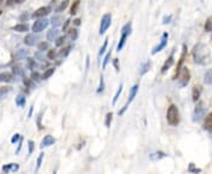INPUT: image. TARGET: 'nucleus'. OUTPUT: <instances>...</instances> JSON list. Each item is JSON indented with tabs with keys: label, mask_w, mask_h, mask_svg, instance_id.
I'll return each instance as SVG.
<instances>
[{
	"label": "nucleus",
	"mask_w": 212,
	"mask_h": 174,
	"mask_svg": "<svg viewBox=\"0 0 212 174\" xmlns=\"http://www.w3.org/2000/svg\"><path fill=\"white\" fill-rule=\"evenodd\" d=\"M192 57L195 63L198 65H207L211 61V52L204 44H197L192 48Z\"/></svg>",
	"instance_id": "1"
},
{
	"label": "nucleus",
	"mask_w": 212,
	"mask_h": 174,
	"mask_svg": "<svg viewBox=\"0 0 212 174\" xmlns=\"http://www.w3.org/2000/svg\"><path fill=\"white\" fill-rule=\"evenodd\" d=\"M166 120L171 126H177L180 121L179 110L176 105H171L166 112Z\"/></svg>",
	"instance_id": "2"
},
{
	"label": "nucleus",
	"mask_w": 212,
	"mask_h": 174,
	"mask_svg": "<svg viewBox=\"0 0 212 174\" xmlns=\"http://www.w3.org/2000/svg\"><path fill=\"white\" fill-rule=\"evenodd\" d=\"M131 22H127L125 26H123L122 28V37H120V40L118 42V46H117V51L118 52H120L124 46H125V42L127 40V37L131 34Z\"/></svg>",
	"instance_id": "3"
},
{
	"label": "nucleus",
	"mask_w": 212,
	"mask_h": 174,
	"mask_svg": "<svg viewBox=\"0 0 212 174\" xmlns=\"http://www.w3.org/2000/svg\"><path fill=\"white\" fill-rule=\"evenodd\" d=\"M176 79L179 80L180 87L187 86V84L190 82V79H191V73L190 71H189V68H187V67H183V68L179 71V73H178Z\"/></svg>",
	"instance_id": "4"
},
{
	"label": "nucleus",
	"mask_w": 212,
	"mask_h": 174,
	"mask_svg": "<svg viewBox=\"0 0 212 174\" xmlns=\"http://www.w3.org/2000/svg\"><path fill=\"white\" fill-rule=\"evenodd\" d=\"M205 114V107L204 104L199 101L195 107V111H193V115H192V121L193 122H199L203 119V116Z\"/></svg>",
	"instance_id": "5"
},
{
	"label": "nucleus",
	"mask_w": 212,
	"mask_h": 174,
	"mask_svg": "<svg viewBox=\"0 0 212 174\" xmlns=\"http://www.w3.org/2000/svg\"><path fill=\"white\" fill-rule=\"evenodd\" d=\"M111 22H112L111 13H106V14L103 16V18H101L100 20V27H99V34H100V35H103V34L108 30V27L111 26Z\"/></svg>",
	"instance_id": "6"
},
{
	"label": "nucleus",
	"mask_w": 212,
	"mask_h": 174,
	"mask_svg": "<svg viewBox=\"0 0 212 174\" xmlns=\"http://www.w3.org/2000/svg\"><path fill=\"white\" fill-rule=\"evenodd\" d=\"M138 90H139V85H134V86H132L131 88H130V94H128V99H127V102L125 104V106L123 107L122 111H119V115H123L124 114V112L127 110V107H128V104H131L133 101V99L136 98V95H137L138 93Z\"/></svg>",
	"instance_id": "7"
},
{
	"label": "nucleus",
	"mask_w": 212,
	"mask_h": 174,
	"mask_svg": "<svg viewBox=\"0 0 212 174\" xmlns=\"http://www.w3.org/2000/svg\"><path fill=\"white\" fill-rule=\"evenodd\" d=\"M48 24H50V21H48L47 19L41 18V19L37 20L34 24H33V25H32V32H34V33H39V32L44 31V30L48 26Z\"/></svg>",
	"instance_id": "8"
},
{
	"label": "nucleus",
	"mask_w": 212,
	"mask_h": 174,
	"mask_svg": "<svg viewBox=\"0 0 212 174\" xmlns=\"http://www.w3.org/2000/svg\"><path fill=\"white\" fill-rule=\"evenodd\" d=\"M167 39H169V33H164L163 37H161V40L159 42V45H157V46L152 49V52H151L152 53V55L157 54L158 52H160L161 49H164V48L166 47V45H167Z\"/></svg>",
	"instance_id": "9"
},
{
	"label": "nucleus",
	"mask_w": 212,
	"mask_h": 174,
	"mask_svg": "<svg viewBox=\"0 0 212 174\" xmlns=\"http://www.w3.org/2000/svg\"><path fill=\"white\" fill-rule=\"evenodd\" d=\"M51 12V7L50 6H46V7H40L38 8L33 14H32V18H44L46 16Z\"/></svg>",
	"instance_id": "10"
},
{
	"label": "nucleus",
	"mask_w": 212,
	"mask_h": 174,
	"mask_svg": "<svg viewBox=\"0 0 212 174\" xmlns=\"http://www.w3.org/2000/svg\"><path fill=\"white\" fill-rule=\"evenodd\" d=\"M55 143V139L51 135V134H47V135H45L44 139L41 140V143H40V148H44V147H48V146H52L54 145Z\"/></svg>",
	"instance_id": "11"
},
{
	"label": "nucleus",
	"mask_w": 212,
	"mask_h": 174,
	"mask_svg": "<svg viewBox=\"0 0 212 174\" xmlns=\"http://www.w3.org/2000/svg\"><path fill=\"white\" fill-rule=\"evenodd\" d=\"M37 41H38V37L36 34H32V33L27 34L26 37H25V39H24V44L27 45V46H34V45L37 44Z\"/></svg>",
	"instance_id": "12"
},
{
	"label": "nucleus",
	"mask_w": 212,
	"mask_h": 174,
	"mask_svg": "<svg viewBox=\"0 0 212 174\" xmlns=\"http://www.w3.org/2000/svg\"><path fill=\"white\" fill-rule=\"evenodd\" d=\"M203 128L207 132H212V112H210L206 116L203 124Z\"/></svg>",
	"instance_id": "13"
},
{
	"label": "nucleus",
	"mask_w": 212,
	"mask_h": 174,
	"mask_svg": "<svg viewBox=\"0 0 212 174\" xmlns=\"http://www.w3.org/2000/svg\"><path fill=\"white\" fill-rule=\"evenodd\" d=\"M59 35V30L58 28H54L53 27L52 30H50L47 32V40L48 41H54Z\"/></svg>",
	"instance_id": "14"
},
{
	"label": "nucleus",
	"mask_w": 212,
	"mask_h": 174,
	"mask_svg": "<svg viewBox=\"0 0 212 174\" xmlns=\"http://www.w3.org/2000/svg\"><path fill=\"white\" fill-rule=\"evenodd\" d=\"M173 61H175V57H173V54H171L169 57V59L165 61V63L163 65V67H161V73H165L167 69L172 66V63H173Z\"/></svg>",
	"instance_id": "15"
},
{
	"label": "nucleus",
	"mask_w": 212,
	"mask_h": 174,
	"mask_svg": "<svg viewBox=\"0 0 212 174\" xmlns=\"http://www.w3.org/2000/svg\"><path fill=\"white\" fill-rule=\"evenodd\" d=\"M13 81V75L8 72L0 73V82H12Z\"/></svg>",
	"instance_id": "16"
},
{
	"label": "nucleus",
	"mask_w": 212,
	"mask_h": 174,
	"mask_svg": "<svg viewBox=\"0 0 212 174\" xmlns=\"http://www.w3.org/2000/svg\"><path fill=\"white\" fill-rule=\"evenodd\" d=\"M18 169H19V165H17V164H8V165L2 166V171H4L5 173H10V172H17Z\"/></svg>",
	"instance_id": "17"
},
{
	"label": "nucleus",
	"mask_w": 212,
	"mask_h": 174,
	"mask_svg": "<svg viewBox=\"0 0 212 174\" xmlns=\"http://www.w3.org/2000/svg\"><path fill=\"white\" fill-rule=\"evenodd\" d=\"M200 93H201V90L199 86H195L193 87V90H192V100L195 101H198L199 100V98H200Z\"/></svg>",
	"instance_id": "18"
},
{
	"label": "nucleus",
	"mask_w": 212,
	"mask_h": 174,
	"mask_svg": "<svg viewBox=\"0 0 212 174\" xmlns=\"http://www.w3.org/2000/svg\"><path fill=\"white\" fill-rule=\"evenodd\" d=\"M166 154L164 152H154V153L150 154V159L153 160V161H157V160H160L161 158H165Z\"/></svg>",
	"instance_id": "19"
},
{
	"label": "nucleus",
	"mask_w": 212,
	"mask_h": 174,
	"mask_svg": "<svg viewBox=\"0 0 212 174\" xmlns=\"http://www.w3.org/2000/svg\"><path fill=\"white\" fill-rule=\"evenodd\" d=\"M16 104L17 106H19V107H24L25 104H26V96L22 94H19L16 98Z\"/></svg>",
	"instance_id": "20"
},
{
	"label": "nucleus",
	"mask_w": 212,
	"mask_h": 174,
	"mask_svg": "<svg viewBox=\"0 0 212 174\" xmlns=\"http://www.w3.org/2000/svg\"><path fill=\"white\" fill-rule=\"evenodd\" d=\"M150 66H151V63H150V61H146V63H142L140 69H139V74H140V75H144V74L147 73L148 69H150Z\"/></svg>",
	"instance_id": "21"
},
{
	"label": "nucleus",
	"mask_w": 212,
	"mask_h": 174,
	"mask_svg": "<svg viewBox=\"0 0 212 174\" xmlns=\"http://www.w3.org/2000/svg\"><path fill=\"white\" fill-rule=\"evenodd\" d=\"M13 30L17 32H19V33H24V32L28 31V26L25 25V24H18L16 26H13Z\"/></svg>",
	"instance_id": "22"
},
{
	"label": "nucleus",
	"mask_w": 212,
	"mask_h": 174,
	"mask_svg": "<svg viewBox=\"0 0 212 174\" xmlns=\"http://www.w3.org/2000/svg\"><path fill=\"white\" fill-rule=\"evenodd\" d=\"M204 82L206 85L212 84V69H207L204 74Z\"/></svg>",
	"instance_id": "23"
},
{
	"label": "nucleus",
	"mask_w": 212,
	"mask_h": 174,
	"mask_svg": "<svg viewBox=\"0 0 212 174\" xmlns=\"http://www.w3.org/2000/svg\"><path fill=\"white\" fill-rule=\"evenodd\" d=\"M12 72L18 77H24V69L21 68V66H19V65H14L12 67Z\"/></svg>",
	"instance_id": "24"
},
{
	"label": "nucleus",
	"mask_w": 212,
	"mask_h": 174,
	"mask_svg": "<svg viewBox=\"0 0 212 174\" xmlns=\"http://www.w3.org/2000/svg\"><path fill=\"white\" fill-rule=\"evenodd\" d=\"M69 4H70V0H63V1L60 2L59 7L57 8V10H55V12H57V13H59V12H63L64 10H66V8H67Z\"/></svg>",
	"instance_id": "25"
},
{
	"label": "nucleus",
	"mask_w": 212,
	"mask_h": 174,
	"mask_svg": "<svg viewBox=\"0 0 212 174\" xmlns=\"http://www.w3.org/2000/svg\"><path fill=\"white\" fill-rule=\"evenodd\" d=\"M123 92V84L119 85V87H118V90H117V93L114 94V98H113V100H112V104L113 105H116V102L118 101V99H119V95L122 94Z\"/></svg>",
	"instance_id": "26"
},
{
	"label": "nucleus",
	"mask_w": 212,
	"mask_h": 174,
	"mask_svg": "<svg viewBox=\"0 0 212 174\" xmlns=\"http://www.w3.org/2000/svg\"><path fill=\"white\" fill-rule=\"evenodd\" d=\"M48 47H50V44L47 41H41L38 45V51L39 52H44V51L48 49Z\"/></svg>",
	"instance_id": "27"
},
{
	"label": "nucleus",
	"mask_w": 212,
	"mask_h": 174,
	"mask_svg": "<svg viewBox=\"0 0 212 174\" xmlns=\"http://www.w3.org/2000/svg\"><path fill=\"white\" fill-rule=\"evenodd\" d=\"M54 71H55L54 68H48V69H46V71H45V73L41 75V79L42 80H47L50 77H52V74L54 73Z\"/></svg>",
	"instance_id": "28"
},
{
	"label": "nucleus",
	"mask_w": 212,
	"mask_h": 174,
	"mask_svg": "<svg viewBox=\"0 0 212 174\" xmlns=\"http://www.w3.org/2000/svg\"><path fill=\"white\" fill-rule=\"evenodd\" d=\"M104 88H105V82H104V77H100V80H99V86L97 88V93L100 94L104 92Z\"/></svg>",
	"instance_id": "29"
},
{
	"label": "nucleus",
	"mask_w": 212,
	"mask_h": 174,
	"mask_svg": "<svg viewBox=\"0 0 212 174\" xmlns=\"http://www.w3.org/2000/svg\"><path fill=\"white\" fill-rule=\"evenodd\" d=\"M51 24H52L54 27H58L60 24H61V18L59 16H52V19H51Z\"/></svg>",
	"instance_id": "30"
},
{
	"label": "nucleus",
	"mask_w": 212,
	"mask_h": 174,
	"mask_svg": "<svg viewBox=\"0 0 212 174\" xmlns=\"http://www.w3.org/2000/svg\"><path fill=\"white\" fill-rule=\"evenodd\" d=\"M112 116H113V113H112V112H110V113H107V114H106V118H105V126L107 127V128H110V126H111Z\"/></svg>",
	"instance_id": "31"
},
{
	"label": "nucleus",
	"mask_w": 212,
	"mask_h": 174,
	"mask_svg": "<svg viewBox=\"0 0 212 174\" xmlns=\"http://www.w3.org/2000/svg\"><path fill=\"white\" fill-rule=\"evenodd\" d=\"M69 35L72 40H75L78 38V30L77 28H71L69 31Z\"/></svg>",
	"instance_id": "32"
},
{
	"label": "nucleus",
	"mask_w": 212,
	"mask_h": 174,
	"mask_svg": "<svg viewBox=\"0 0 212 174\" xmlns=\"http://www.w3.org/2000/svg\"><path fill=\"white\" fill-rule=\"evenodd\" d=\"M65 40H66V37H65V35L57 38V39H55V46H57V47H60V46H63L64 44H65Z\"/></svg>",
	"instance_id": "33"
},
{
	"label": "nucleus",
	"mask_w": 212,
	"mask_h": 174,
	"mask_svg": "<svg viewBox=\"0 0 212 174\" xmlns=\"http://www.w3.org/2000/svg\"><path fill=\"white\" fill-rule=\"evenodd\" d=\"M78 6H79V0H75L73 4H72V7H71V14L74 16V14H77V8H78Z\"/></svg>",
	"instance_id": "34"
},
{
	"label": "nucleus",
	"mask_w": 212,
	"mask_h": 174,
	"mask_svg": "<svg viewBox=\"0 0 212 174\" xmlns=\"http://www.w3.org/2000/svg\"><path fill=\"white\" fill-rule=\"evenodd\" d=\"M27 57V51L25 49H19L17 52V59H25Z\"/></svg>",
	"instance_id": "35"
},
{
	"label": "nucleus",
	"mask_w": 212,
	"mask_h": 174,
	"mask_svg": "<svg viewBox=\"0 0 212 174\" xmlns=\"http://www.w3.org/2000/svg\"><path fill=\"white\" fill-rule=\"evenodd\" d=\"M107 44H108V39L106 38L105 41H104V44H103V46H101L100 49H99V57H101V55H103V54L105 53L106 48H107Z\"/></svg>",
	"instance_id": "36"
},
{
	"label": "nucleus",
	"mask_w": 212,
	"mask_h": 174,
	"mask_svg": "<svg viewBox=\"0 0 212 174\" xmlns=\"http://www.w3.org/2000/svg\"><path fill=\"white\" fill-rule=\"evenodd\" d=\"M205 31L206 32H211L212 31V16L209 18L205 22Z\"/></svg>",
	"instance_id": "37"
},
{
	"label": "nucleus",
	"mask_w": 212,
	"mask_h": 174,
	"mask_svg": "<svg viewBox=\"0 0 212 174\" xmlns=\"http://www.w3.org/2000/svg\"><path fill=\"white\" fill-rule=\"evenodd\" d=\"M42 159H44V153H40L39 154V157H38L37 159V167H36V171H39V168H40V166H41L42 164Z\"/></svg>",
	"instance_id": "38"
},
{
	"label": "nucleus",
	"mask_w": 212,
	"mask_h": 174,
	"mask_svg": "<svg viewBox=\"0 0 212 174\" xmlns=\"http://www.w3.org/2000/svg\"><path fill=\"white\" fill-rule=\"evenodd\" d=\"M110 58H111V51L107 53L105 55V59H104V61H103V68L105 69L106 66H107V63H110Z\"/></svg>",
	"instance_id": "39"
},
{
	"label": "nucleus",
	"mask_w": 212,
	"mask_h": 174,
	"mask_svg": "<svg viewBox=\"0 0 212 174\" xmlns=\"http://www.w3.org/2000/svg\"><path fill=\"white\" fill-rule=\"evenodd\" d=\"M40 74L38 73V72H32V74H31V80L32 81H37V82H39L40 81Z\"/></svg>",
	"instance_id": "40"
},
{
	"label": "nucleus",
	"mask_w": 212,
	"mask_h": 174,
	"mask_svg": "<svg viewBox=\"0 0 212 174\" xmlns=\"http://www.w3.org/2000/svg\"><path fill=\"white\" fill-rule=\"evenodd\" d=\"M11 91V87H0V98H4Z\"/></svg>",
	"instance_id": "41"
},
{
	"label": "nucleus",
	"mask_w": 212,
	"mask_h": 174,
	"mask_svg": "<svg viewBox=\"0 0 212 174\" xmlns=\"http://www.w3.org/2000/svg\"><path fill=\"white\" fill-rule=\"evenodd\" d=\"M70 49H71V46L63 48V49L59 52V55H60V57H66V55H67V54L70 53Z\"/></svg>",
	"instance_id": "42"
},
{
	"label": "nucleus",
	"mask_w": 212,
	"mask_h": 174,
	"mask_svg": "<svg viewBox=\"0 0 212 174\" xmlns=\"http://www.w3.org/2000/svg\"><path fill=\"white\" fill-rule=\"evenodd\" d=\"M26 61H27V68H30V69L33 68V66L36 65V63H34V60H33V59H31V58L26 59Z\"/></svg>",
	"instance_id": "43"
},
{
	"label": "nucleus",
	"mask_w": 212,
	"mask_h": 174,
	"mask_svg": "<svg viewBox=\"0 0 212 174\" xmlns=\"http://www.w3.org/2000/svg\"><path fill=\"white\" fill-rule=\"evenodd\" d=\"M189 172H197V173H200L201 169L195 167V165H193V164H190V167H189Z\"/></svg>",
	"instance_id": "44"
},
{
	"label": "nucleus",
	"mask_w": 212,
	"mask_h": 174,
	"mask_svg": "<svg viewBox=\"0 0 212 174\" xmlns=\"http://www.w3.org/2000/svg\"><path fill=\"white\" fill-rule=\"evenodd\" d=\"M55 52H54V49H50L47 53V58L48 59H51V60H54V58H55Z\"/></svg>",
	"instance_id": "45"
},
{
	"label": "nucleus",
	"mask_w": 212,
	"mask_h": 174,
	"mask_svg": "<svg viewBox=\"0 0 212 174\" xmlns=\"http://www.w3.org/2000/svg\"><path fill=\"white\" fill-rule=\"evenodd\" d=\"M20 134H18V133H17V134H14V135H13V137H12V139H11V143H16L17 141H19V140H20Z\"/></svg>",
	"instance_id": "46"
},
{
	"label": "nucleus",
	"mask_w": 212,
	"mask_h": 174,
	"mask_svg": "<svg viewBox=\"0 0 212 174\" xmlns=\"http://www.w3.org/2000/svg\"><path fill=\"white\" fill-rule=\"evenodd\" d=\"M33 149H34V143L32 140H30L28 141V154H32Z\"/></svg>",
	"instance_id": "47"
},
{
	"label": "nucleus",
	"mask_w": 212,
	"mask_h": 174,
	"mask_svg": "<svg viewBox=\"0 0 212 174\" xmlns=\"http://www.w3.org/2000/svg\"><path fill=\"white\" fill-rule=\"evenodd\" d=\"M172 20V16H165L163 18V24L166 25V24H170V21Z\"/></svg>",
	"instance_id": "48"
},
{
	"label": "nucleus",
	"mask_w": 212,
	"mask_h": 174,
	"mask_svg": "<svg viewBox=\"0 0 212 174\" xmlns=\"http://www.w3.org/2000/svg\"><path fill=\"white\" fill-rule=\"evenodd\" d=\"M113 66H114V68H116V71L117 72H119V59H114V60H113Z\"/></svg>",
	"instance_id": "49"
},
{
	"label": "nucleus",
	"mask_w": 212,
	"mask_h": 174,
	"mask_svg": "<svg viewBox=\"0 0 212 174\" xmlns=\"http://www.w3.org/2000/svg\"><path fill=\"white\" fill-rule=\"evenodd\" d=\"M24 85H25L26 87H32V81H31V79L24 78Z\"/></svg>",
	"instance_id": "50"
},
{
	"label": "nucleus",
	"mask_w": 212,
	"mask_h": 174,
	"mask_svg": "<svg viewBox=\"0 0 212 174\" xmlns=\"http://www.w3.org/2000/svg\"><path fill=\"white\" fill-rule=\"evenodd\" d=\"M70 24H71V19H67V20L65 21V24L63 25V31H66V30L69 28Z\"/></svg>",
	"instance_id": "51"
},
{
	"label": "nucleus",
	"mask_w": 212,
	"mask_h": 174,
	"mask_svg": "<svg viewBox=\"0 0 212 174\" xmlns=\"http://www.w3.org/2000/svg\"><path fill=\"white\" fill-rule=\"evenodd\" d=\"M21 146H22V138H20V140H19V145H18V149L16 151V154H19V153H20Z\"/></svg>",
	"instance_id": "52"
},
{
	"label": "nucleus",
	"mask_w": 212,
	"mask_h": 174,
	"mask_svg": "<svg viewBox=\"0 0 212 174\" xmlns=\"http://www.w3.org/2000/svg\"><path fill=\"white\" fill-rule=\"evenodd\" d=\"M40 120H41V113L39 114V116H38V126H39V129H42V126H41V122H40Z\"/></svg>",
	"instance_id": "53"
},
{
	"label": "nucleus",
	"mask_w": 212,
	"mask_h": 174,
	"mask_svg": "<svg viewBox=\"0 0 212 174\" xmlns=\"http://www.w3.org/2000/svg\"><path fill=\"white\" fill-rule=\"evenodd\" d=\"M80 24H81L80 19H74L73 20V25H75V26H80Z\"/></svg>",
	"instance_id": "54"
},
{
	"label": "nucleus",
	"mask_w": 212,
	"mask_h": 174,
	"mask_svg": "<svg viewBox=\"0 0 212 174\" xmlns=\"http://www.w3.org/2000/svg\"><path fill=\"white\" fill-rule=\"evenodd\" d=\"M28 18H30V16H27L26 13H24V14H22V16H21L20 20H21V21H24V20H25V19H26V20H27V19H28Z\"/></svg>",
	"instance_id": "55"
},
{
	"label": "nucleus",
	"mask_w": 212,
	"mask_h": 174,
	"mask_svg": "<svg viewBox=\"0 0 212 174\" xmlns=\"http://www.w3.org/2000/svg\"><path fill=\"white\" fill-rule=\"evenodd\" d=\"M13 2H14V0H7V1H6V5L11 6L12 4H13Z\"/></svg>",
	"instance_id": "56"
},
{
	"label": "nucleus",
	"mask_w": 212,
	"mask_h": 174,
	"mask_svg": "<svg viewBox=\"0 0 212 174\" xmlns=\"http://www.w3.org/2000/svg\"><path fill=\"white\" fill-rule=\"evenodd\" d=\"M25 0H14V4H22Z\"/></svg>",
	"instance_id": "57"
},
{
	"label": "nucleus",
	"mask_w": 212,
	"mask_h": 174,
	"mask_svg": "<svg viewBox=\"0 0 212 174\" xmlns=\"http://www.w3.org/2000/svg\"><path fill=\"white\" fill-rule=\"evenodd\" d=\"M2 1H4V0H0V4H1V2H2Z\"/></svg>",
	"instance_id": "58"
}]
</instances>
